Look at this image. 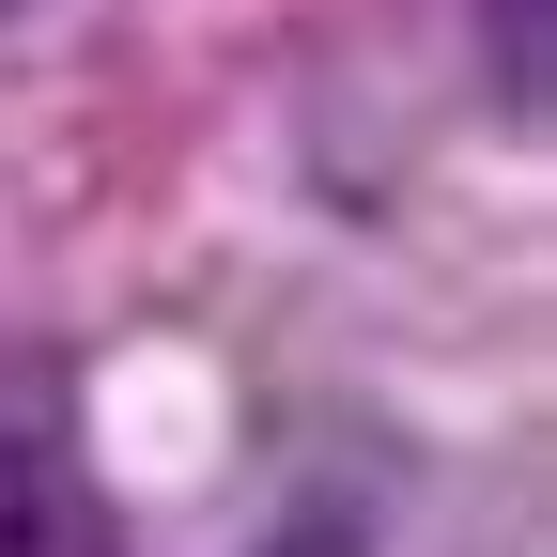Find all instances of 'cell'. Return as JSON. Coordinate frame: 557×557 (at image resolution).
Here are the masks:
<instances>
[{"label":"cell","instance_id":"obj_1","mask_svg":"<svg viewBox=\"0 0 557 557\" xmlns=\"http://www.w3.org/2000/svg\"><path fill=\"white\" fill-rule=\"evenodd\" d=\"M0 557H124V542H109V511L78 496V465L32 449L16 418H0Z\"/></svg>","mask_w":557,"mask_h":557},{"label":"cell","instance_id":"obj_2","mask_svg":"<svg viewBox=\"0 0 557 557\" xmlns=\"http://www.w3.org/2000/svg\"><path fill=\"white\" fill-rule=\"evenodd\" d=\"M496 16V94L511 109H542V78H557V32H542V0H480Z\"/></svg>","mask_w":557,"mask_h":557},{"label":"cell","instance_id":"obj_3","mask_svg":"<svg viewBox=\"0 0 557 557\" xmlns=\"http://www.w3.org/2000/svg\"><path fill=\"white\" fill-rule=\"evenodd\" d=\"M263 557H357V527H295V542H263Z\"/></svg>","mask_w":557,"mask_h":557}]
</instances>
